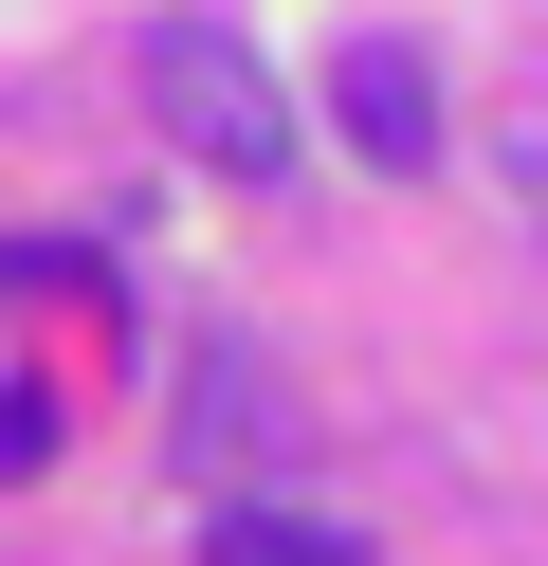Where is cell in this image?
Instances as JSON below:
<instances>
[{
    "label": "cell",
    "instance_id": "cell-1",
    "mask_svg": "<svg viewBox=\"0 0 548 566\" xmlns=\"http://www.w3.org/2000/svg\"><path fill=\"white\" fill-rule=\"evenodd\" d=\"M146 92H165L183 165H219V184H292V92L256 74V38H219V19H165V38H146Z\"/></svg>",
    "mask_w": 548,
    "mask_h": 566
},
{
    "label": "cell",
    "instance_id": "cell-2",
    "mask_svg": "<svg viewBox=\"0 0 548 566\" xmlns=\"http://www.w3.org/2000/svg\"><path fill=\"white\" fill-rule=\"evenodd\" d=\"M329 111H348V147L384 165V184H421V165H438V55H421V38H348Z\"/></svg>",
    "mask_w": 548,
    "mask_h": 566
},
{
    "label": "cell",
    "instance_id": "cell-3",
    "mask_svg": "<svg viewBox=\"0 0 548 566\" xmlns=\"http://www.w3.org/2000/svg\"><path fill=\"white\" fill-rule=\"evenodd\" d=\"M201 566H365V530H329V512H219Z\"/></svg>",
    "mask_w": 548,
    "mask_h": 566
},
{
    "label": "cell",
    "instance_id": "cell-4",
    "mask_svg": "<svg viewBox=\"0 0 548 566\" xmlns=\"http://www.w3.org/2000/svg\"><path fill=\"white\" fill-rule=\"evenodd\" d=\"M37 457H55V402H37V384H0V475H37Z\"/></svg>",
    "mask_w": 548,
    "mask_h": 566
}]
</instances>
